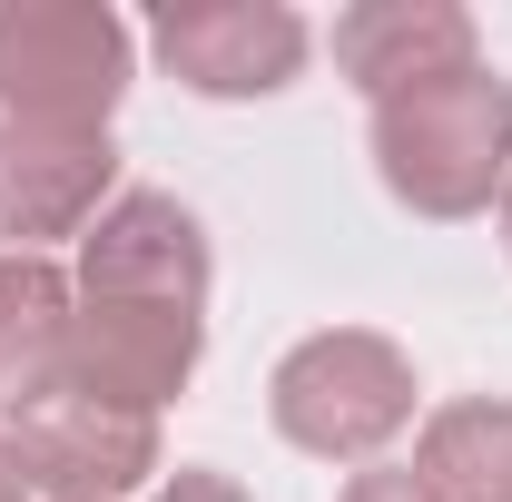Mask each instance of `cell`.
<instances>
[{
    "mask_svg": "<svg viewBox=\"0 0 512 502\" xmlns=\"http://www.w3.org/2000/svg\"><path fill=\"white\" fill-rule=\"evenodd\" d=\"M207 286L217 256L197 207L168 188H119L69 266V394L168 414L207 355Z\"/></svg>",
    "mask_w": 512,
    "mask_h": 502,
    "instance_id": "6da1fadb",
    "label": "cell"
},
{
    "mask_svg": "<svg viewBox=\"0 0 512 502\" xmlns=\"http://www.w3.org/2000/svg\"><path fill=\"white\" fill-rule=\"evenodd\" d=\"M365 148H375V178L394 207H414L434 227L483 217L512 188V79L493 60H473L424 89H394L365 119Z\"/></svg>",
    "mask_w": 512,
    "mask_h": 502,
    "instance_id": "7a4b0ae2",
    "label": "cell"
},
{
    "mask_svg": "<svg viewBox=\"0 0 512 502\" xmlns=\"http://www.w3.org/2000/svg\"><path fill=\"white\" fill-rule=\"evenodd\" d=\"M266 424L316 463H384V443L414 424V355L375 325H325L276 355Z\"/></svg>",
    "mask_w": 512,
    "mask_h": 502,
    "instance_id": "3957f363",
    "label": "cell"
},
{
    "mask_svg": "<svg viewBox=\"0 0 512 502\" xmlns=\"http://www.w3.org/2000/svg\"><path fill=\"white\" fill-rule=\"evenodd\" d=\"M128 20L109 0H0V119L20 128H109L128 99Z\"/></svg>",
    "mask_w": 512,
    "mask_h": 502,
    "instance_id": "277c9868",
    "label": "cell"
},
{
    "mask_svg": "<svg viewBox=\"0 0 512 502\" xmlns=\"http://www.w3.org/2000/svg\"><path fill=\"white\" fill-rule=\"evenodd\" d=\"M148 50L197 99H276V89H296L316 30L286 0H168L148 20Z\"/></svg>",
    "mask_w": 512,
    "mask_h": 502,
    "instance_id": "5b68a950",
    "label": "cell"
},
{
    "mask_svg": "<svg viewBox=\"0 0 512 502\" xmlns=\"http://www.w3.org/2000/svg\"><path fill=\"white\" fill-rule=\"evenodd\" d=\"M10 463L40 502H128L138 483H158V414H119L89 394H40L30 414H10Z\"/></svg>",
    "mask_w": 512,
    "mask_h": 502,
    "instance_id": "8992f818",
    "label": "cell"
},
{
    "mask_svg": "<svg viewBox=\"0 0 512 502\" xmlns=\"http://www.w3.org/2000/svg\"><path fill=\"white\" fill-rule=\"evenodd\" d=\"M119 197V138L109 128H20L0 119V256H50L89 237Z\"/></svg>",
    "mask_w": 512,
    "mask_h": 502,
    "instance_id": "52a82bcc",
    "label": "cell"
},
{
    "mask_svg": "<svg viewBox=\"0 0 512 502\" xmlns=\"http://www.w3.org/2000/svg\"><path fill=\"white\" fill-rule=\"evenodd\" d=\"M483 60V30L463 0H355L335 20V69L365 89V109L394 99V89H424L444 69H473Z\"/></svg>",
    "mask_w": 512,
    "mask_h": 502,
    "instance_id": "ba28073f",
    "label": "cell"
},
{
    "mask_svg": "<svg viewBox=\"0 0 512 502\" xmlns=\"http://www.w3.org/2000/svg\"><path fill=\"white\" fill-rule=\"evenodd\" d=\"M69 384V266L0 256V414H30Z\"/></svg>",
    "mask_w": 512,
    "mask_h": 502,
    "instance_id": "9c48e42d",
    "label": "cell"
},
{
    "mask_svg": "<svg viewBox=\"0 0 512 502\" xmlns=\"http://www.w3.org/2000/svg\"><path fill=\"white\" fill-rule=\"evenodd\" d=\"M414 483L434 502H512V394H453L414 434Z\"/></svg>",
    "mask_w": 512,
    "mask_h": 502,
    "instance_id": "30bf717a",
    "label": "cell"
},
{
    "mask_svg": "<svg viewBox=\"0 0 512 502\" xmlns=\"http://www.w3.org/2000/svg\"><path fill=\"white\" fill-rule=\"evenodd\" d=\"M158 502H247V483H227L217 463H178V473H158Z\"/></svg>",
    "mask_w": 512,
    "mask_h": 502,
    "instance_id": "8fae6325",
    "label": "cell"
},
{
    "mask_svg": "<svg viewBox=\"0 0 512 502\" xmlns=\"http://www.w3.org/2000/svg\"><path fill=\"white\" fill-rule=\"evenodd\" d=\"M335 502H434V493L414 483V463H365V473H355Z\"/></svg>",
    "mask_w": 512,
    "mask_h": 502,
    "instance_id": "7c38bea8",
    "label": "cell"
},
{
    "mask_svg": "<svg viewBox=\"0 0 512 502\" xmlns=\"http://www.w3.org/2000/svg\"><path fill=\"white\" fill-rule=\"evenodd\" d=\"M0 502H30V483H20V463H10V434H0Z\"/></svg>",
    "mask_w": 512,
    "mask_h": 502,
    "instance_id": "4fadbf2b",
    "label": "cell"
},
{
    "mask_svg": "<svg viewBox=\"0 0 512 502\" xmlns=\"http://www.w3.org/2000/svg\"><path fill=\"white\" fill-rule=\"evenodd\" d=\"M503 247H512V188H503Z\"/></svg>",
    "mask_w": 512,
    "mask_h": 502,
    "instance_id": "5bb4252c",
    "label": "cell"
}]
</instances>
